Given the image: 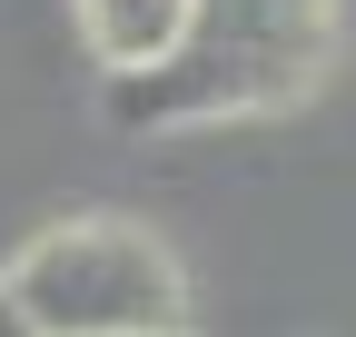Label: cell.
<instances>
[{"instance_id": "cell-4", "label": "cell", "mask_w": 356, "mask_h": 337, "mask_svg": "<svg viewBox=\"0 0 356 337\" xmlns=\"http://www.w3.org/2000/svg\"><path fill=\"white\" fill-rule=\"evenodd\" d=\"M0 337H40V327H30V308L10 298V288H0Z\"/></svg>"}, {"instance_id": "cell-5", "label": "cell", "mask_w": 356, "mask_h": 337, "mask_svg": "<svg viewBox=\"0 0 356 337\" xmlns=\"http://www.w3.org/2000/svg\"><path fill=\"white\" fill-rule=\"evenodd\" d=\"M149 337H178V327H149Z\"/></svg>"}, {"instance_id": "cell-2", "label": "cell", "mask_w": 356, "mask_h": 337, "mask_svg": "<svg viewBox=\"0 0 356 337\" xmlns=\"http://www.w3.org/2000/svg\"><path fill=\"white\" fill-rule=\"evenodd\" d=\"M0 288L30 308L40 337H149V327L188 318L178 258L149 228H119V219H70L50 238H30Z\"/></svg>"}, {"instance_id": "cell-1", "label": "cell", "mask_w": 356, "mask_h": 337, "mask_svg": "<svg viewBox=\"0 0 356 337\" xmlns=\"http://www.w3.org/2000/svg\"><path fill=\"white\" fill-rule=\"evenodd\" d=\"M337 10L327 0H198L188 40L119 79L109 109L129 130H168V119H238V109H287L307 79L327 70Z\"/></svg>"}, {"instance_id": "cell-3", "label": "cell", "mask_w": 356, "mask_h": 337, "mask_svg": "<svg viewBox=\"0 0 356 337\" xmlns=\"http://www.w3.org/2000/svg\"><path fill=\"white\" fill-rule=\"evenodd\" d=\"M188 10L198 0H79V40L99 50L109 79H139L188 40Z\"/></svg>"}]
</instances>
